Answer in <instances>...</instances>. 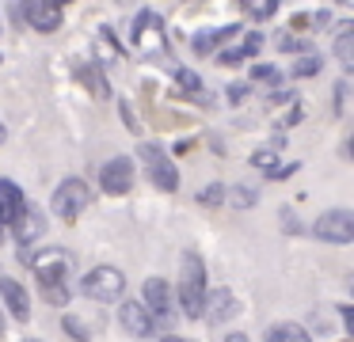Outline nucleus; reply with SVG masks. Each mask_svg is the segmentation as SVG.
Masks as SVG:
<instances>
[{"label":"nucleus","instance_id":"1","mask_svg":"<svg viewBox=\"0 0 354 342\" xmlns=\"http://www.w3.org/2000/svg\"><path fill=\"white\" fill-rule=\"evenodd\" d=\"M35 274H39V281H42L46 301L62 308V304L69 301V285H65V278H69V255H65L62 247L42 251V255L35 258Z\"/></svg>","mask_w":354,"mask_h":342},{"label":"nucleus","instance_id":"2","mask_svg":"<svg viewBox=\"0 0 354 342\" xmlns=\"http://www.w3.org/2000/svg\"><path fill=\"white\" fill-rule=\"evenodd\" d=\"M202 301H206V266L194 251L183 255V270H179V304H183L187 319L202 316Z\"/></svg>","mask_w":354,"mask_h":342},{"label":"nucleus","instance_id":"3","mask_svg":"<svg viewBox=\"0 0 354 342\" xmlns=\"http://www.w3.org/2000/svg\"><path fill=\"white\" fill-rule=\"evenodd\" d=\"M126 289V278L118 266H95V270H88L84 278H80V293L88 296V301H100V304H111L118 301Z\"/></svg>","mask_w":354,"mask_h":342},{"label":"nucleus","instance_id":"4","mask_svg":"<svg viewBox=\"0 0 354 342\" xmlns=\"http://www.w3.org/2000/svg\"><path fill=\"white\" fill-rule=\"evenodd\" d=\"M88 202H92V190H88L84 179H62V187L54 190L50 209H54L62 220H77L80 213L88 209Z\"/></svg>","mask_w":354,"mask_h":342},{"label":"nucleus","instance_id":"5","mask_svg":"<svg viewBox=\"0 0 354 342\" xmlns=\"http://www.w3.org/2000/svg\"><path fill=\"white\" fill-rule=\"evenodd\" d=\"M138 156L145 160V171H149V179H153L156 190H176V187H179V171H176L171 156L160 149V144L145 141V144L138 149Z\"/></svg>","mask_w":354,"mask_h":342},{"label":"nucleus","instance_id":"6","mask_svg":"<svg viewBox=\"0 0 354 342\" xmlns=\"http://www.w3.org/2000/svg\"><path fill=\"white\" fill-rule=\"evenodd\" d=\"M31 23L35 30H42V35H50V30L62 27V8L54 4V0H19L16 4V23Z\"/></svg>","mask_w":354,"mask_h":342},{"label":"nucleus","instance_id":"7","mask_svg":"<svg viewBox=\"0 0 354 342\" xmlns=\"http://www.w3.org/2000/svg\"><path fill=\"white\" fill-rule=\"evenodd\" d=\"M313 232L328 243H351L354 240V213L351 209H328L313 225Z\"/></svg>","mask_w":354,"mask_h":342},{"label":"nucleus","instance_id":"8","mask_svg":"<svg viewBox=\"0 0 354 342\" xmlns=\"http://www.w3.org/2000/svg\"><path fill=\"white\" fill-rule=\"evenodd\" d=\"M133 46H138L145 57H153V53L164 50V23L156 12H141L138 19H133Z\"/></svg>","mask_w":354,"mask_h":342},{"label":"nucleus","instance_id":"9","mask_svg":"<svg viewBox=\"0 0 354 342\" xmlns=\"http://www.w3.org/2000/svg\"><path fill=\"white\" fill-rule=\"evenodd\" d=\"M100 187L107 190V194H130V187H133V160L130 156L107 160L103 171H100Z\"/></svg>","mask_w":354,"mask_h":342},{"label":"nucleus","instance_id":"10","mask_svg":"<svg viewBox=\"0 0 354 342\" xmlns=\"http://www.w3.org/2000/svg\"><path fill=\"white\" fill-rule=\"evenodd\" d=\"M141 304L149 308L153 319H168L171 316V289L164 278H149L145 289H141Z\"/></svg>","mask_w":354,"mask_h":342},{"label":"nucleus","instance_id":"11","mask_svg":"<svg viewBox=\"0 0 354 342\" xmlns=\"http://www.w3.org/2000/svg\"><path fill=\"white\" fill-rule=\"evenodd\" d=\"M118 323H122L130 334H138V339H145V334L156 331V319L149 316V308L141 301H126L122 308H118Z\"/></svg>","mask_w":354,"mask_h":342},{"label":"nucleus","instance_id":"12","mask_svg":"<svg viewBox=\"0 0 354 342\" xmlns=\"http://www.w3.org/2000/svg\"><path fill=\"white\" fill-rule=\"evenodd\" d=\"M27 209V198L24 190L16 187L12 179H0V225H16Z\"/></svg>","mask_w":354,"mask_h":342},{"label":"nucleus","instance_id":"13","mask_svg":"<svg viewBox=\"0 0 354 342\" xmlns=\"http://www.w3.org/2000/svg\"><path fill=\"white\" fill-rule=\"evenodd\" d=\"M236 35H240V23H225V27H214V30H198V35L191 38V50L206 57V53H214L225 38H236Z\"/></svg>","mask_w":354,"mask_h":342},{"label":"nucleus","instance_id":"14","mask_svg":"<svg viewBox=\"0 0 354 342\" xmlns=\"http://www.w3.org/2000/svg\"><path fill=\"white\" fill-rule=\"evenodd\" d=\"M0 293H4V301H8L12 316H16L19 323H27V319H31V296H27V289L19 285V281L0 278Z\"/></svg>","mask_w":354,"mask_h":342},{"label":"nucleus","instance_id":"15","mask_svg":"<svg viewBox=\"0 0 354 342\" xmlns=\"http://www.w3.org/2000/svg\"><path fill=\"white\" fill-rule=\"evenodd\" d=\"M232 312H236V301H232L229 289H217V293H209L206 301H202V316H206L209 323H225Z\"/></svg>","mask_w":354,"mask_h":342},{"label":"nucleus","instance_id":"16","mask_svg":"<svg viewBox=\"0 0 354 342\" xmlns=\"http://www.w3.org/2000/svg\"><path fill=\"white\" fill-rule=\"evenodd\" d=\"M39 232H42V213L35 209V205H27L24 217L16 220V236H19V243H31Z\"/></svg>","mask_w":354,"mask_h":342},{"label":"nucleus","instance_id":"17","mask_svg":"<svg viewBox=\"0 0 354 342\" xmlns=\"http://www.w3.org/2000/svg\"><path fill=\"white\" fill-rule=\"evenodd\" d=\"M267 342H313V339H308V331L297 323H278L267 331Z\"/></svg>","mask_w":354,"mask_h":342},{"label":"nucleus","instance_id":"18","mask_svg":"<svg viewBox=\"0 0 354 342\" xmlns=\"http://www.w3.org/2000/svg\"><path fill=\"white\" fill-rule=\"evenodd\" d=\"M259 42H263V35H248V38H244V46H236V50H225V53H221V61H225V65H236V61L252 57V53L259 50Z\"/></svg>","mask_w":354,"mask_h":342},{"label":"nucleus","instance_id":"19","mask_svg":"<svg viewBox=\"0 0 354 342\" xmlns=\"http://www.w3.org/2000/svg\"><path fill=\"white\" fill-rule=\"evenodd\" d=\"M351 23H339V38H335V53L343 61V68H354V53H351Z\"/></svg>","mask_w":354,"mask_h":342},{"label":"nucleus","instance_id":"20","mask_svg":"<svg viewBox=\"0 0 354 342\" xmlns=\"http://www.w3.org/2000/svg\"><path fill=\"white\" fill-rule=\"evenodd\" d=\"M176 84H179L183 91H202V80L191 73V68H183V65L176 68Z\"/></svg>","mask_w":354,"mask_h":342},{"label":"nucleus","instance_id":"21","mask_svg":"<svg viewBox=\"0 0 354 342\" xmlns=\"http://www.w3.org/2000/svg\"><path fill=\"white\" fill-rule=\"evenodd\" d=\"M316 68H320V57H301V61H293V76H297V80L316 76Z\"/></svg>","mask_w":354,"mask_h":342},{"label":"nucleus","instance_id":"22","mask_svg":"<svg viewBox=\"0 0 354 342\" xmlns=\"http://www.w3.org/2000/svg\"><path fill=\"white\" fill-rule=\"evenodd\" d=\"M198 202L202 205H221L225 202V187H221V182H209V187L198 194Z\"/></svg>","mask_w":354,"mask_h":342},{"label":"nucleus","instance_id":"23","mask_svg":"<svg viewBox=\"0 0 354 342\" xmlns=\"http://www.w3.org/2000/svg\"><path fill=\"white\" fill-rule=\"evenodd\" d=\"M252 164L259 167V171H270V167H274V149H259V152H252Z\"/></svg>","mask_w":354,"mask_h":342},{"label":"nucleus","instance_id":"24","mask_svg":"<svg viewBox=\"0 0 354 342\" xmlns=\"http://www.w3.org/2000/svg\"><path fill=\"white\" fill-rule=\"evenodd\" d=\"M252 80H263V84H278V68H274V65H255V68H252Z\"/></svg>","mask_w":354,"mask_h":342},{"label":"nucleus","instance_id":"25","mask_svg":"<svg viewBox=\"0 0 354 342\" xmlns=\"http://www.w3.org/2000/svg\"><path fill=\"white\" fill-rule=\"evenodd\" d=\"M278 50L297 53V50H308V42H305V38H293V35H282V38H278Z\"/></svg>","mask_w":354,"mask_h":342},{"label":"nucleus","instance_id":"26","mask_svg":"<svg viewBox=\"0 0 354 342\" xmlns=\"http://www.w3.org/2000/svg\"><path fill=\"white\" fill-rule=\"evenodd\" d=\"M65 331H69L73 339H80V342L88 339V327H84V323H77V319H73V316H65Z\"/></svg>","mask_w":354,"mask_h":342},{"label":"nucleus","instance_id":"27","mask_svg":"<svg viewBox=\"0 0 354 342\" xmlns=\"http://www.w3.org/2000/svg\"><path fill=\"white\" fill-rule=\"evenodd\" d=\"M232 202H236V205H252L255 202L252 187H232Z\"/></svg>","mask_w":354,"mask_h":342},{"label":"nucleus","instance_id":"28","mask_svg":"<svg viewBox=\"0 0 354 342\" xmlns=\"http://www.w3.org/2000/svg\"><path fill=\"white\" fill-rule=\"evenodd\" d=\"M244 95H248V84H232V88H229V99H232V103H240Z\"/></svg>","mask_w":354,"mask_h":342},{"label":"nucleus","instance_id":"29","mask_svg":"<svg viewBox=\"0 0 354 342\" xmlns=\"http://www.w3.org/2000/svg\"><path fill=\"white\" fill-rule=\"evenodd\" d=\"M221 342H252V339H248V334H240V331H236V334H225Z\"/></svg>","mask_w":354,"mask_h":342},{"label":"nucleus","instance_id":"30","mask_svg":"<svg viewBox=\"0 0 354 342\" xmlns=\"http://www.w3.org/2000/svg\"><path fill=\"white\" fill-rule=\"evenodd\" d=\"M160 342H194V339H183V334H168V339H160Z\"/></svg>","mask_w":354,"mask_h":342},{"label":"nucleus","instance_id":"31","mask_svg":"<svg viewBox=\"0 0 354 342\" xmlns=\"http://www.w3.org/2000/svg\"><path fill=\"white\" fill-rule=\"evenodd\" d=\"M4 137H8V133H4V122H0V144H4Z\"/></svg>","mask_w":354,"mask_h":342},{"label":"nucleus","instance_id":"32","mask_svg":"<svg viewBox=\"0 0 354 342\" xmlns=\"http://www.w3.org/2000/svg\"><path fill=\"white\" fill-rule=\"evenodd\" d=\"M54 4H57V8H62V4H69V0H54Z\"/></svg>","mask_w":354,"mask_h":342},{"label":"nucleus","instance_id":"33","mask_svg":"<svg viewBox=\"0 0 354 342\" xmlns=\"http://www.w3.org/2000/svg\"><path fill=\"white\" fill-rule=\"evenodd\" d=\"M0 331H4V316H0Z\"/></svg>","mask_w":354,"mask_h":342},{"label":"nucleus","instance_id":"34","mask_svg":"<svg viewBox=\"0 0 354 342\" xmlns=\"http://www.w3.org/2000/svg\"><path fill=\"white\" fill-rule=\"evenodd\" d=\"M27 342H39V339H27Z\"/></svg>","mask_w":354,"mask_h":342}]
</instances>
